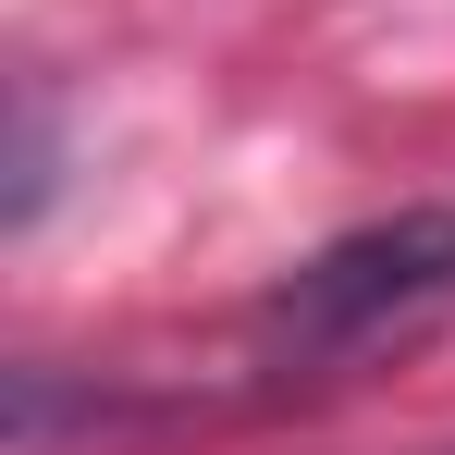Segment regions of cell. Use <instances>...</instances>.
<instances>
[{
    "label": "cell",
    "instance_id": "cell-1",
    "mask_svg": "<svg viewBox=\"0 0 455 455\" xmlns=\"http://www.w3.org/2000/svg\"><path fill=\"white\" fill-rule=\"evenodd\" d=\"M431 320H455V210H394V222L332 234L320 259H296L271 307H259V370L271 381H320L419 345Z\"/></svg>",
    "mask_w": 455,
    "mask_h": 455
}]
</instances>
